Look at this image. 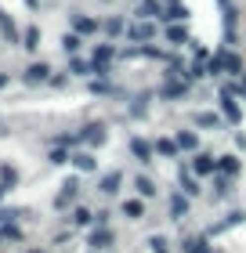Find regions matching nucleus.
Instances as JSON below:
<instances>
[{"label": "nucleus", "instance_id": "obj_36", "mask_svg": "<svg viewBox=\"0 0 246 253\" xmlns=\"http://www.w3.org/2000/svg\"><path fill=\"white\" fill-rule=\"evenodd\" d=\"M7 80H11V76H7V73H0V87H4V84H7Z\"/></svg>", "mask_w": 246, "mask_h": 253}, {"label": "nucleus", "instance_id": "obj_33", "mask_svg": "<svg viewBox=\"0 0 246 253\" xmlns=\"http://www.w3.org/2000/svg\"><path fill=\"white\" fill-rule=\"evenodd\" d=\"M69 159H73V156H69L65 148H54V152H51V163H54V167H62V163H69Z\"/></svg>", "mask_w": 246, "mask_h": 253}, {"label": "nucleus", "instance_id": "obj_20", "mask_svg": "<svg viewBox=\"0 0 246 253\" xmlns=\"http://www.w3.org/2000/svg\"><path fill=\"white\" fill-rule=\"evenodd\" d=\"M178 145L185 148V152H199V137H196L192 130H181V134H178Z\"/></svg>", "mask_w": 246, "mask_h": 253}, {"label": "nucleus", "instance_id": "obj_1", "mask_svg": "<svg viewBox=\"0 0 246 253\" xmlns=\"http://www.w3.org/2000/svg\"><path fill=\"white\" fill-rule=\"evenodd\" d=\"M192 174H196V177H210V174H217V159L210 156V152H196V159H192Z\"/></svg>", "mask_w": 246, "mask_h": 253}, {"label": "nucleus", "instance_id": "obj_9", "mask_svg": "<svg viewBox=\"0 0 246 253\" xmlns=\"http://www.w3.org/2000/svg\"><path fill=\"white\" fill-rule=\"evenodd\" d=\"M131 152L142 159V163H152V156H156V145L142 141V137H131Z\"/></svg>", "mask_w": 246, "mask_h": 253}, {"label": "nucleus", "instance_id": "obj_14", "mask_svg": "<svg viewBox=\"0 0 246 253\" xmlns=\"http://www.w3.org/2000/svg\"><path fill=\"white\" fill-rule=\"evenodd\" d=\"M73 29L80 33V37H91V33H98V22L87 18V15H73Z\"/></svg>", "mask_w": 246, "mask_h": 253}, {"label": "nucleus", "instance_id": "obj_19", "mask_svg": "<svg viewBox=\"0 0 246 253\" xmlns=\"http://www.w3.org/2000/svg\"><path fill=\"white\" fill-rule=\"evenodd\" d=\"M156 152H159V156H170V159H174V156L181 152V145H178V141H170V137H159V141H156Z\"/></svg>", "mask_w": 246, "mask_h": 253}, {"label": "nucleus", "instance_id": "obj_23", "mask_svg": "<svg viewBox=\"0 0 246 253\" xmlns=\"http://www.w3.org/2000/svg\"><path fill=\"white\" fill-rule=\"evenodd\" d=\"M123 213L131 217V221H138V217H145V203H142V199H131V203H123Z\"/></svg>", "mask_w": 246, "mask_h": 253}, {"label": "nucleus", "instance_id": "obj_3", "mask_svg": "<svg viewBox=\"0 0 246 253\" xmlns=\"http://www.w3.org/2000/svg\"><path fill=\"white\" fill-rule=\"evenodd\" d=\"M221 112H225V120H228V123H239V120H243V112H239V105H236V98H232V87L221 90Z\"/></svg>", "mask_w": 246, "mask_h": 253}, {"label": "nucleus", "instance_id": "obj_22", "mask_svg": "<svg viewBox=\"0 0 246 253\" xmlns=\"http://www.w3.org/2000/svg\"><path fill=\"white\" fill-rule=\"evenodd\" d=\"M91 221H95V213H91L87 206H76V210H73V224H76V228H87Z\"/></svg>", "mask_w": 246, "mask_h": 253}, {"label": "nucleus", "instance_id": "obj_10", "mask_svg": "<svg viewBox=\"0 0 246 253\" xmlns=\"http://www.w3.org/2000/svg\"><path fill=\"white\" fill-rule=\"evenodd\" d=\"M76 192H80V181H76V177H69L65 185H62V195L54 199V206H58V210H62V206H69V203L76 199Z\"/></svg>", "mask_w": 246, "mask_h": 253}, {"label": "nucleus", "instance_id": "obj_4", "mask_svg": "<svg viewBox=\"0 0 246 253\" xmlns=\"http://www.w3.org/2000/svg\"><path fill=\"white\" fill-rule=\"evenodd\" d=\"M105 123H87L84 130H80V141H87V145H105Z\"/></svg>", "mask_w": 246, "mask_h": 253}, {"label": "nucleus", "instance_id": "obj_15", "mask_svg": "<svg viewBox=\"0 0 246 253\" xmlns=\"http://www.w3.org/2000/svg\"><path fill=\"white\" fill-rule=\"evenodd\" d=\"M170 213L178 217V221L189 213V195H185V192H174V195H170Z\"/></svg>", "mask_w": 246, "mask_h": 253}, {"label": "nucleus", "instance_id": "obj_17", "mask_svg": "<svg viewBox=\"0 0 246 253\" xmlns=\"http://www.w3.org/2000/svg\"><path fill=\"white\" fill-rule=\"evenodd\" d=\"M167 40H170V43H189V33H185L181 22H174V26L167 22Z\"/></svg>", "mask_w": 246, "mask_h": 253}, {"label": "nucleus", "instance_id": "obj_25", "mask_svg": "<svg viewBox=\"0 0 246 253\" xmlns=\"http://www.w3.org/2000/svg\"><path fill=\"white\" fill-rule=\"evenodd\" d=\"M181 192L185 195H199V181L189 174V170H181Z\"/></svg>", "mask_w": 246, "mask_h": 253}, {"label": "nucleus", "instance_id": "obj_7", "mask_svg": "<svg viewBox=\"0 0 246 253\" xmlns=\"http://www.w3.org/2000/svg\"><path fill=\"white\" fill-rule=\"evenodd\" d=\"M120 185H123V174H120V170H112V174H105V177L98 181V192H101V195H116V192H120Z\"/></svg>", "mask_w": 246, "mask_h": 253}, {"label": "nucleus", "instance_id": "obj_5", "mask_svg": "<svg viewBox=\"0 0 246 253\" xmlns=\"http://www.w3.org/2000/svg\"><path fill=\"white\" fill-rule=\"evenodd\" d=\"M112 243H116V235H112L105 224H98L95 232H91V239H87V246H91V250H105V246H112Z\"/></svg>", "mask_w": 246, "mask_h": 253}, {"label": "nucleus", "instance_id": "obj_2", "mask_svg": "<svg viewBox=\"0 0 246 253\" xmlns=\"http://www.w3.org/2000/svg\"><path fill=\"white\" fill-rule=\"evenodd\" d=\"M159 18H163V22H189V18H192V11L185 7V4H178V0H174V4H163Z\"/></svg>", "mask_w": 246, "mask_h": 253}, {"label": "nucleus", "instance_id": "obj_16", "mask_svg": "<svg viewBox=\"0 0 246 253\" xmlns=\"http://www.w3.org/2000/svg\"><path fill=\"white\" fill-rule=\"evenodd\" d=\"M134 188H138V195H142V199H152V195H156V181L138 174V177H134Z\"/></svg>", "mask_w": 246, "mask_h": 253}, {"label": "nucleus", "instance_id": "obj_30", "mask_svg": "<svg viewBox=\"0 0 246 253\" xmlns=\"http://www.w3.org/2000/svg\"><path fill=\"white\" fill-rule=\"evenodd\" d=\"M210 76H221L225 73V54H217V58H210V69H206Z\"/></svg>", "mask_w": 246, "mask_h": 253}, {"label": "nucleus", "instance_id": "obj_34", "mask_svg": "<svg viewBox=\"0 0 246 253\" xmlns=\"http://www.w3.org/2000/svg\"><path fill=\"white\" fill-rule=\"evenodd\" d=\"M148 250H152V253L167 250V239H163V235H152V239H148Z\"/></svg>", "mask_w": 246, "mask_h": 253}, {"label": "nucleus", "instance_id": "obj_12", "mask_svg": "<svg viewBox=\"0 0 246 253\" xmlns=\"http://www.w3.org/2000/svg\"><path fill=\"white\" fill-rule=\"evenodd\" d=\"M152 33H156V29H152V22H138V26L127 29V37H131L134 43H145V40H152Z\"/></svg>", "mask_w": 246, "mask_h": 253}, {"label": "nucleus", "instance_id": "obj_32", "mask_svg": "<svg viewBox=\"0 0 246 253\" xmlns=\"http://www.w3.org/2000/svg\"><path fill=\"white\" fill-rule=\"evenodd\" d=\"M0 29H4V37H7L11 43H15V40H18V33H15V26H11V18H7V15H4V18H0Z\"/></svg>", "mask_w": 246, "mask_h": 253}, {"label": "nucleus", "instance_id": "obj_26", "mask_svg": "<svg viewBox=\"0 0 246 253\" xmlns=\"http://www.w3.org/2000/svg\"><path fill=\"white\" fill-rule=\"evenodd\" d=\"M62 47L69 51V54H76L80 51V33L73 29V33H65V37H62Z\"/></svg>", "mask_w": 246, "mask_h": 253}, {"label": "nucleus", "instance_id": "obj_6", "mask_svg": "<svg viewBox=\"0 0 246 253\" xmlns=\"http://www.w3.org/2000/svg\"><path fill=\"white\" fill-rule=\"evenodd\" d=\"M48 76H51V65H48V62H33V65L26 69V76H22V80H26V84H44Z\"/></svg>", "mask_w": 246, "mask_h": 253}, {"label": "nucleus", "instance_id": "obj_24", "mask_svg": "<svg viewBox=\"0 0 246 253\" xmlns=\"http://www.w3.org/2000/svg\"><path fill=\"white\" fill-rule=\"evenodd\" d=\"M0 185H7V192L18 185V170L15 167H0Z\"/></svg>", "mask_w": 246, "mask_h": 253}, {"label": "nucleus", "instance_id": "obj_40", "mask_svg": "<svg viewBox=\"0 0 246 253\" xmlns=\"http://www.w3.org/2000/svg\"><path fill=\"white\" fill-rule=\"evenodd\" d=\"M159 253H167V250H159Z\"/></svg>", "mask_w": 246, "mask_h": 253}, {"label": "nucleus", "instance_id": "obj_35", "mask_svg": "<svg viewBox=\"0 0 246 253\" xmlns=\"http://www.w3.org/2000/svg\"><path fill=\"white\" fill-rule=\"evenodd\" d=\"M15 217H18V210H0V228H4V224H15Z\"/></svg>", "mask_w": 246, "mask_h": 253}, {"label": "nucleus", "instance_id": "obj_28", "mask_svg": "<svg viewBox=\"0 0 246 253\" xmlns=\"http://www.w3.org/2000/svg\"><path fill=\"white\" fill-rule=\"evenodd\" d=\"M196 123H199V126H206V130H214V126H221V120L214 116V112H199V116H196Z\"/></svg>", "mask_w": 246, "mask_h": 253}, {"label": "nucleus", "instance_id": "obj_11", "mask_svg": "<svg viewBox=\"0 0 246 253\" xmlns=\"http://www.w3.org/2000/svg\"><path fill=\"white\" fill-rule=\"evenodd\" d=\"M73 167L80 170V174H95V170H98V159L91 156V152H76V156H73Z\"/></svg>", "mask_w": 246, "mask_h": 253}, {"label": "nucleus", "instance_id": "obj_8", "mask_svg": "<svg viewBox=\"0 0 246 253\" xmlns=\"http://www.w3.org/2000/svg\"><path fill=\"white\" fill-rule=\"evenodd\" d=\"M189 90V80L185 76H167V87H163V98H181Z\"/></svg>", "mask_w": 246, "mask_h": 253}, {"label": "nucleus", "instance_id": "obj_27", "mask_svg": "<svg viewBox=\"0 0 246 253\" xmlns=\"http://www.w3.org/2000/svg\"><path fill=\"white\" fill-rule=\"evenodd\" d=\"M69 69H73L76 76H91V73H95V62H80V58H73V62H69Z\"/></svg>", "mask_w": 246, "mask_h": 253}, {"label": "nucleus", "instance_id": "obj_39", "mask_svg": "<svg viewBox=\"0 0 246 253\" xmlns=\"http://www.w3.org/2000/svg\"><path fill=\"white\" fill-rule=\"evenodd\" d=\"M0 18H4V11H0Z\"/></svg>", "mask_w": 246, "mask_h": 253}, {"label": "nucleus", "instance_id": "obj_29", "mask_svg": "<svg viewBox=\"0 0 246 253\" xmlns=\"http://www.w3.org/2000/svg\"><path fill=\"white\" fill-rule=\"evenodd\" d=\"M225 69L232 76H243V62H239V54H225Z\"/></svg>", "mask_w": 246, "mask_h": 253}, {"label": "nucleus", "instance_id": "obj_37", "mask_svg": "<svg viewBox=\"0 0 246 253\" xmlns=\"http://www.w3.org/2000/svg\"><path fill=\"white\" fill-rule=\"evenodd\" d=\"M4 192H7V185H0V199H4Z\"/></svg>", "mask_w": 246, "mask_h": 253}, {"label": "nucleus", "instance_id": "obj_31", "mask_svg": "<svg viewBox=\"0 0 246 253\" xmlns=\"http://www.w3.org/2000/svg\"><path fill=\"white\" fill-rule=\"evenodd\" d=\"M105 33H109V37H120L123 33V18H109L105 22Z\"/></svg>", "mask_w": 246, "mask_h": 253}, {"label": "nucleus", "instance_id": "obj_38", "mask_svg": "<svg viewBox=\"0 0 246 253\" xmlns=\"http://www.w3.org/2000/svg\"><path fill=\"white\" fill-rule=\"evenodd\" d=\"M26 253H44V250H26Z\"/></svg>", "mask_w": 246, "mask_h": 253}, {"label": "nucleus", "instance_id": "obj_21", "mask_svg": "<svg viewBox=\"0 0 246 253\" xmlns=\"http://www.w3.org/2000/svg\"><path fill=\"white\" fill-rule=\"evenodd\" d=\"M22 47H26V51H37V47H40V29H37V26L26 29V37H22Z\"/></svg>", "mask_w": 246, "mask_h": 253}, {"label": "nucleus", "instance_id": "obj_18", "mask_svg": "<svg viewBox=\"0 0 246 253\" xmlns=\"http://www.w3.org/2000/svg\"><path fill=\"white\" fill-rule=\"evenodd\" d=\"M217 170H221V174H228V177H236L239 174V159L236 156H221L217 159Z\"/></svg>", "mask_w": 246, "mask_h": 253}, {"label": "nucleus", "instance_id": "obj_13", "mask_svg": "<svg viewBox=\"0 0 246 253\" xmlns=\"http://www.w3.org/2000/svg\"><path fill=\"white\" fill-rule=\"evenodd\" d=\"M181 250L185 253H210V243H206V235H189L181 243Z\"/></svg>", "mask_w": 246, "mask_h": 253}]
</instances>
